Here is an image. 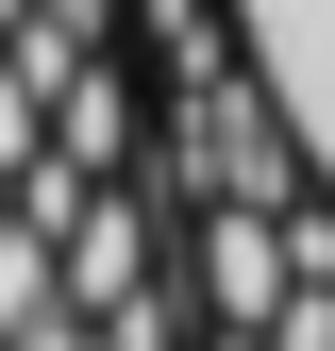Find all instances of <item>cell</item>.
Returning <instances> with one entry per match:
<instances>
[{
  "mask_svg": "<svg viewBox=\"0 0 335 351\" xmlns=\"http://www.w3.org/2000/svg\"><path fill=\"white\" fill-rule=\"evenodd\" d=\"M251 34V84H268V117L302 134V167L335 184V0H235Z\"/></svg>",
  "mask_w": 335,
  "mask_h": 351,
  "instance_id": "1",
  "label": "cell"
}]
</instances>
